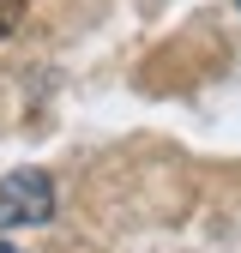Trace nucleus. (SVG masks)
<instances>
[{
  "label": "nucleus",
  "mask_w": 241,
  "mask_h": 253,
  "mask_svg": "<svg viewBox=\"0 0 241 253\" xmlns=\"http://www.w3.org/2000/svg\"><path fill=\"white\" fill-rule=\"evenodd\" d=\"M54 217V181L48 169H12L0 181V229H37Z\"/></svg>",
  "instance_id": "nucleus-1"
},
{
  "label": "nucleus",
  "mask_w": 241,
  "mask_h": 253,
  "mask_svg": "<svg viewBox=\"0 0 241 253\" xmlns=\"http://www.w3.org/2000/svg\"><path fill=\"white\" fill-rule=\"evenodd\" d=\"M18 18H24V0H0V37H12Z\"/></svg>",
  "instance_id": "nucleus-2"
},
{
  "label": "nucleus",
  "mask_w": 241,
  "mask_h": 253,
  "mask_svg": "<svg viewBox=\"0 0 241 253\" xmlns=\"http://www.w3.org/2000/svg\"><path fill=\"white\" fill-rule=\"evenodd\" d=\"M0 253H18V247H0Z\"/></svg>",
  "instance_id": "nucleus-3"
},
{
  "label": "nucleus",
  "mask_w": 241,
  "mask_h": 253,
  "mask_svg": "<svg viewBox=\"0 0 241 253\" xmlns=\"http://www.w3.org/2000/svg\"><path fill=\"white\" fill-rule=\"evenodd\" d=\"M235 6H241V0H235Z\"/></svg>",
  "instance_id": "nucleus-4"
}]
</instances>
